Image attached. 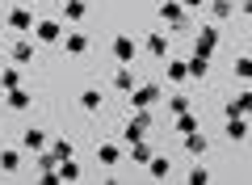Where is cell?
Instances as JSON below:
<instances>
[{"instance_id":"cell-1","label":"cell","mask_w":252,"mask_h":185,"mask_svg":"<svg viewBox=\"0 0 252 185\" xmlns=\"http://www.w3.org/2000/svg\"><path fill=\"white\" fill-rule=\"evenodd\" d=\"M126 97H130V110H152L164 93H160V80H147V84H135Z\"/></svg>"},{"instance_id":"cell-2","label":"cell","mask_w":252,"mask_h":185,"mask_svg":"<svg viewBox=\"0 0 252 185\" xmlns=\"http://www.w3.org/2000/svg\"><path fill=\"white\" fill-rule=\"evenodd\" d=\"M160 21L168 30H185L189 26V9L181 4V0H164V4H160Z\"/></svg>"},{"instance_id":"cell-3","label":"cell","mask_w":252,"mask_h":185,"mask_svg":"<svg viewBox=\"0 0 252 185\" xmlns=\"http://www.w3.org/2000/svg\"><path fill=\"white\" fill-rule=\"evenodd\" d=\"M147 131H152V110H135L122 135H126V143H139V139H147Z\"/></svg>"},{"instance_id":"cell-4","label":"cell","mask_w":252,"mask_h":185,"mask_svg":"<svg viewBox=\"0 0 252 185\" xmlns=\"http://www.w3.org/2000/svg\"><path fill=\"white\" fill-rule=\"evenodd\" d=\"M215 51H219V30H215V26H202L198 34H193V55L215 59Z\"/></svg>"},{"instance_id":"cell-5","label":"cell","mask_w":252,"mask_h":185,"mask_svg":"<svg viewBox=\"0 0 252 185\" xmlns=\"http://www.w3.org/2000/svg\"><path fill=\"white\" fill-rule=\"evenodd\" d=\"M143 51L152 55V59H168V34H160V30H152V34L143 38Z\"/></svg>"},{"instance_id":"cell-6","label":"cell","mask_w":252,"mask_h":185,"mask_svg":"<svg viewBox=\"0 0 252 185\" xmlns=\"http://www.w3.org/2000/svg\"><path fill=\"white\" fill-rule=\"evenodd\" d=\"M227 118H248L252 114V93H235V97H227Z\"/></svg>"},{"instance_id":"cell-7","label":"cell","mask_w":252,"mask_h":185,"mask_svg":"<svg viewBox=\"0 0 252 185\" xmlns=\"http://www.w3.org/2000/svg\"><path fill=\"white\" fill-rule=\"evenodd\" d=\"M135 55H139L135 38H126V34H118V38H114V59H118V63H130Z\"/></svg>"},{"instance_id":"cell-8","label":"cell","mask_w":252,"mask_h":185,"mask_svg":"<svg viewBox=\"0 0 252 185\" xmlns=\"http://www.w3.org/2000/svg\"><path fill=\"white\" fill-rule=\"evenodd\" d=\"M109 84H114L118 93H130V88H135V72H130V63H122V68L114 72V80H109Z\"/></svg>"},{"instance_id":"cell-9","label":"cell","mask_w":252,"mask_h":185,"mask_svg":"<svg viewBox=\"0 0 252 185\" xmlns=\"http://www.w3.org/2000/svg\"><path fill=\"white\" fill-rule=\"evenodd\" d=\"M181 143H185V151H189V156H202V151L210 148V143H206V135H202V131H189V135H181Z\"/></svg>"},{"instance_id":"cell-10","label":"cell","mask_w":252,"mask_h":185,"mask_svg":"<svg viewBox=\"0 0 252 185\" xmlns=\"http://www.w3.org/2000/svg\"><path fill=\"white\" fill-rule=\"evenodd\" d=\"M147 173H152L156 181H164V177L172 173V160H168V156H156V151H152V160H147Z\"/></svg>"},{"instance_id":"cell-11","label":"cell","mask_w":252,"mask_h":185,"mask_svg":"<svg viewBox=\"0 0 252 185\" xmlns=\"http://www.w3.org/2000/svg\"><path fill=\"white\" fill-rule=\"evenodd\" d=\"M97 160H101L105 168H114L118 160H122V148H118V143H101V148H97Z\"/></svg>"},{"instance_id":"cell-12","label":"cell","mask_w":252,"mask_h":185,"mask_svg":"<svg viewBox=\"0 0 252 185\" xmlns=\"http://www.w3.org/2000/svg\"><path fill=\"white\" fill-rule=\"evenodd\" d=\"M206 9H210V17H215V21H227L235 13V4H231V0H206Z\"/></svg>"},{"instance_id":"cell-13","label":"cell","mask_w":252,"mask_h":185,"mask_svg":"<svg viewBox=\"0 0 252 185\" xmlns=\"http://www.w3.org/2000/svg\"><path fill=\"white\" fill-rule=\"evenodd\" d=\"M59 42H63L67 55H84V51H89V38H84V34H67V38H59Z\"/></svg>"},{"instance_id":"cell-14","label":"cell","mask_w":252,"mask_h":185,"mask_svg":"<svg viewBox=\"0 0 252 185\" xmlns=\"http://www.w3.org/2000/svg\"><path fill=\"white\" fill-rule=\"evenodd\" d=\"M227 139L244 143V139H248V122H244V118H227Z\"/></svg>"},{"instance_id":"cell-15","label":"cell","mask_w":252,"mask_h":185,"mask_svg":"<svg viewBox=\"0 0 252 185\" xmlns=\"http://www.w3.org/2000/svg\"><path fill=\"white\" fill-rule=\"evenodd\" d=\"M164 80H168V84H185L189 80V63H168V68H164Z\"/></svg>"},{"instance_id":"cell-16","label":"cell","mask_w":252,"mask_h":185,"mask_svg":"<svg viewBox=\"0 0 252 185\" xmlns=\"http://www.w3.org/2000/svg\"><path fill=\"white\" fill-rule=\"evenodd\" d=\"M101 101H105V97H101V88H84V93H80V110H89V114H97Z\"/></svg>"},{"instance_id":"cell-17","label":"cell","mask_w":252,"mask_h":185,"mask_svg":"<svg viewBox=\"0 0 252 185\" xmlns=\"http://www.w3.org/2000/svg\"><path fill=\"white\" fill-rule=\"evenodd\" d=\"M9 26L13 30H34V13H30V9H13L9 13Z\"/></svg>"},{"instance_id":"cell-18","label":"cell","mask_w":252,"mask_h":185,"mask_svg":"<svg viewBox=\"0 0 252 185\" xmlns=\"http://www.w3.org/2000/svg\"><path fill=\"white\" fill-rule=\"evenodd\" d=\"M55 177H59V181H80V168H76V160H59V164H55Z\"/></svg>"},{"instance_id":"cell-19","label":"cell","mask_w":252,"mask_h":185,"mask_svg":"<svg viewBox=\"0 0 252 185\" xmlns=\"http://www.w3.org/2000/svg\"><path fill=\"white\" fill-rule=\"evenodd\" d=\"M189 76H193V80H202V76H206V72H210V59H206V55H189Z\"/></svg>"},{"instance_id":"cell-20","label":"cell","mask_w":252,"mask_h":185,"mask_svg":"<svg viewBox=\"0 0 252 185\" xmlns=\"http://www.w3.org/2000/svg\"><path fill=\"white\" fill-rule=\"evenodd\" d=\"M164 106H168V114H172V118H177V114H185V110H193V101H189V97H185V93H172V97H168V101H164Z\"/></svg>"},{"instance_id":"cell-21","label":"cell","mask_w":252,"mask_h":185,"mask_svg":"<svg viewBox=\"0 0 252 185\" xmlns=\"http://www.w3.org/2000/svg\"><path fill=\"white\" fill-rule=\"evenodd\" d=\"M21 148H26V151H42L46 148V135L42 131H26V135H21Z\"/></svg>"},{"instance_id":"cell-22","label":"cell","mask_w":252,"mask_h":185,"mask_svg":"<svg viewBox=\"0 0 252 185\" xmlns=\"http://www.w3.org/2000/svg\"><path fill=\"white\" fill-rule=\"evenodd\" d=\"M231 76L235 80H252V55H240V59L231 63Z\"/></svg>"},{"instance_id":"cell-23","label":"cell","mask_w":252,"mask_h":185,"mask_svg":"<svg viewBox=\"0 0 252 185\" xmlns=\"http://www.w3.org/2000/svg\"><path fill=\"white\" fill-rule=\"evenodd\" d=\"M38 38H42V42H59V21H38Z\"/></svg>"},{"instance_id":"cell-24","label":"cell","mask_w":252,"mask_h":185,"mask_svg":"<svg viewBox=\"0 0 252 185\" xmlns=\"http://www.w3.org/2000/svg\"><path fill=\"white\" fill-rule=\"evenodd\" d=\"M172 122H177V135H189V131H198V118H193V110H185V114H177Z\"/></svg>"},{"instance_id":"cell-25","label":"cell","mask_w":252,"mask_h":185,"mask_svg":"<svg viewBox=\"0 0 252 185\" xmlns=\"http://www.w3.org/2000/svg\"><path fill=\"white\" fill-rule=\"evenodd\" d=\"M130 160H135V164H147V160H152V143H147V139L130 143Z\"/></svg>"},{"instance_id":"cell-26","label":"cell","mask_w":252,"mask_h":185,"mask_svg":"<svg viewBox=\"0 0 252 185\" xmlns=\"http://www.w3.org/2000/svg\"><path fill=\"white\" fill-rule=\"evenodd\" d=\"M4 101H9L13 110H30V93H26L21 84H17V88H9V97H4Z\"/></svg>"},{"instance_id":"cell-27","label":"cell","mask_w":252,"mask_h":185,"mask_svg":"<svg viewBox=\"0 0 252 185\" xmlns=\"http://www.w3.org/2000/svg\"><path fill=\"white\" fill-rule=\"evenodd\" d=\"M84 13H89V9H84L80 0H63V17H67V21H84Z\"/></svg>"},{"instance_id":"cell-28","label":"cell","mask_w":252,"mask_h":185,"mask_svg":"<svg viewBox=\"0 0 252 185\" xmlns=\"http://www.w3.org/2000/svg\"><path fill=\"white\" fill-rule=\"evenodd\" d=\"M0 168H4V173H17L21 168V151H0Z\"/></svg>"},{"instance_id":"cell-29","label":"cell","mask_w":252,"mask_h":185,"mask_svg":"<svg viewBox=\"0 0 252 185\" xmlns=\"http://www.w3.org/2000/svg\"><path fill=\"white\" fill-rule=\"evenodd\" d=\"M185 181H189V185H206V181H210V168H206V164H193Z\"/></svg>"},{"instance_id":"cell-30","label":"cell","mask_w":252,"mask_h":185,"mask_svg":"<svg viewBox=\"0 0 252 185\" xmlns=\"http://www.w3.org/2000/svg\"><path fill=\"white\" fill-rule=\"evenodd\" d=\"M51 156L55 160H72V143H67V139H55L51 143Z\"/></svg>"},{"instance_id":"cell-31","label":"cell","mask_w":252,"mask_h":185,"mask_svg":"<svg viewBox=\"0 0 252 185\" xmlns=\"http://www.w3.org/2000/svg\"><path fill=\"white\" fill-rule=\"evenodd\" d=\"M13 59H17V63H30V59H34V46H30V42H17V46H13Z\"/></svg>"},{"instance_id":"cell-32","label":"cell","mask_w":252,"mask_h":185,"mask_svg":"<svg viewBox=\"0 0 252 185\" xmlns=\"http://www.w3.org/2000/svg\"><path fill=\"white\" fill-rule=\"evenodd\" d=\"M0 84H4V88H17V84H21V72H17V68L0 72Z\"/></svg>"},{"instance_id":"cell-33","label":"cell","mask_w":252,"mask_h":185,"mask_svg":"<svg viewBox=\"0 0 252 185\" xmlns=\"http://www.w3.org/2000/svg\"><path fill=\"white\" fill-rule=\"evenodd\" d=\"M181 4H185L189 13H193V9H206V0H181Z\"/></svg>"},{"instance_id":"cell-34","label":"cell","mask_w":252,"mask_h":185,"mask_svg":"<svg viewBox=\"0 0 252 185\" xmlns=\"http://www.w3.org/2000/svg\"><path fill=\"white\" fill-rule=\"evenodd\" d=\"M240 13H244V17H252V0H244V4H240Z\"/></svg>"}]
</instances>
